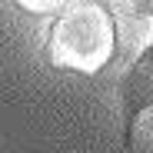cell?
I'll return each mask as SVG.
<instances>
[{
    "label": "cell",
    "mask_w": 153,
    "mask_h": 153,
    "mask_svg": "<svg viewBox=\"0 0 153 153\" xmlns=\"http://www.w3.org/2000/svg\"><path fill=\"white\" fill-rule=\"evenodd\" d=\"M117 50V23L100 4H67L47 37V60L60 70L100 73Z\"/></svg>",
    "instance_id": "6da1fadb"
},
{
    "label": "cell",
    "mask_w": 153,
    "mask_h": 153,
    "mask_svg": "<svg viewBox=\"0 0 153 153\" xmlns=\"http://www.w3.org/2000/svg\"><path fill=\"white\" fill-rule=\"evenodd\" d=\"M153 110V43L137 57L123 80V113H126V137H133V120Z\"/></svg>",
    "instance_id": "7a4b0ae2"
},
{
    "label": "cell",
    "mask_w": 153,
    "mask_h": 153,
    "mask_svg": "<svg viewBox=\"0 0 153 153\" xmlns=\"http://www.w3.org/2000/svg\"><path fill=\"white\" fill-rule=\"evenodd\" d=\"M23 10H30V13H53V10H60V7H67V4H20Z\"/></svg>",
    "instance_id": "3957f363"
},
{
    "label": "cell",
    "mask_w": 153,
    "mask_h": 153,
    "mask_svg": "<svg viewBox=\"0 0 153 153\" xmlns=\"http://www.w3.org/2000/svg\"><path fill=\"white\" fill-rule=\"evenodd\" d=\"M137 13H146V17H153V4H130Z\"/></svg>",
    "instance_id": "277c9868"
}]
</instances>
